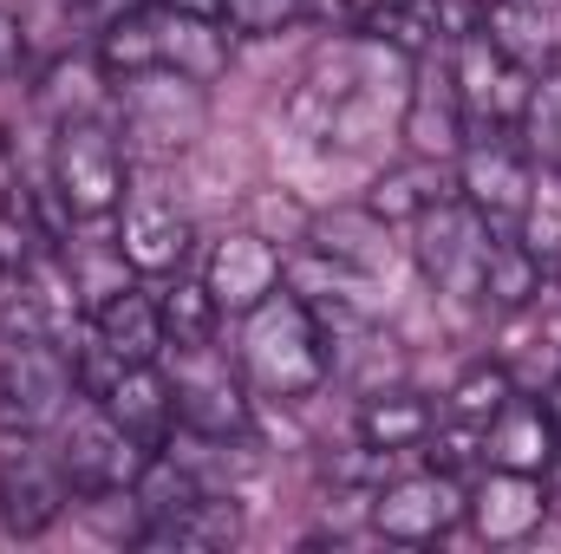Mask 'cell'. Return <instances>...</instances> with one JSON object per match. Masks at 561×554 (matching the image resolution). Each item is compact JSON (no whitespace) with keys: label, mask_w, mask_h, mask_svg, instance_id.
I'll list each match as a JSON object with an SVG mask.
<instances>
[{"label":"cell","mask_w":561,"mask_h":554,"mask_svg":"<svg viewBox=\"0 0 561 554\" xmlns=\"http://www.w3.org/2000/svg\"><path fill=\"white\" fill-rule=\"evenodd\" d=\"M105 412L118 417L144 450H163L176 437V399H170V372L150 359V366H118L99 392H92Z\"/></svg>","instance_id":"ac0fdd59"},{"label":"cell","mask_w":561,"mask_h":554,"mask_svg":"<svg viewBox=\"0 0 561 554\" xmlns=\"http://www.w3.org/2000/svg\"><path fill=\"white\" fill-rule=\"evenodd\" d=\"M236 366H242L249 392L280 399V405L313 399V392L327 385V372H333V359H327V333H320L313 307H307L300 293H287V287H275L268 300H255V307L242 313Z\"/></svg>","instance_id":"7a4b0ae2"},{"label":"cell","mask_w":561,"mask_h":554,"mask_svg":"<svg viewBox=\"0 0 561 554\" xmlns=\"http://www.w3.org/2000/svg\"><path fill=\"white\" fill-rule=\"evenodd\" d=\"M236 542H242V503L222 496V489L190 496L176 516L144 522V535H138V549H170V554H222Z\"/></svg>","instance_id":"ffe728a7"},{"label":"cell","mask_w":561,"mask_h":554,"mask_svg":"<svg viewBox=\"0 0 561 554\" xmlns=\"http://www.w3.org/2000/svg\"><path fill=\"white\" fill-rule=\"evenodd\" d=\"M399 138H405L412 157H437V163H457V150L470 138V118H463V99H457L444 46H431V53L412 59V92H405Z\"/></svg>","instance_id":"5bb4252c"},{"label":"cell","mask_w":561,"mask_h":554,"mask_svg":"<svg viewBox=\"0 0 561 554\" xmlns=\"http://www.w3.org/2000/svg\"><path fill=\"white\" fill-rule=\"evenodd\" d=\"M157 313H163V346H209L216 339V320H222V307L209 300V287L203 280H176L163 275L157 280Z\"/></svg>","instance_id":"f546056e"},{"label":"cell","mask_w":561,"mask_h":554,"mask_svg":"<svg viewBox=\"0 0 561 554\" xmlns=\"http://www.w3.org/2000/svg\"><path fill=\"white\" fill-rule=\"evenodd\" d=\"M516 242H523L542 268H561V203H542V189H536L529 216L516 222Z\"/></svg>","instance_id":"8d00e7d4"},{"label":"cell","mask_w":561,"mask_h":554,"mask_svg":"<svg viewBox=\"0 0 561 554\" xmlns=\"http://www.w3.org/2000/svg\"><path fill=\"white\" fill-rule=\"evenodd\" d=\"M72 503H79V489H72L66 463L53 457V443L13 437V450L0 457V522H7V535H20V542L46 535Z\"/></svg>","instance_id":"8fae6325"},{"label":"cell","mask_w":561,"mask_h":554,"mask_svg":"<svg viewBox=\"0 0 561 554\" xmlns=\"http://www.w3.org/2000/svg\"><path fill=\"white\" fill-rule=\"evenodd\" d=\"M118 249H125V262H131V275L144 280H163L183 268V255H190V216L163 196V189H131L125 203H118Z\"/></svg>","instance_id":"2e32d148"},{"label":"cell","mask_w":561,"mask_h":554,"mask_svg":"<svg viewBox=\"0 0 561 554\" xmlns=\"http://www.w3.org/2000/svg\"><path fill=\"white\" fill-rule=\"evenodd\" d=\"M359 0H300V20H313V26H327V33H353L359 26Z\"/></svg>","instance_id":"74e56055"},{"label":"cell","mask_w":561,"mask_h":554,"mask_svg":"<svg viewBox=\"0 0 561 554\" xmlns=\"http://www.w3.org/2000/svg\"><path fill=\"white\" fill-rule=\"evenodd\" d=\"M542 262L516 242V235H496V249H490V268H483V293H477V307H490V313H523L536 293H542Z\"/></svg>","instance_id":"f1b7e54d"},{"label":"cell","mask_w":561,"mask_h":554,"mask_svg":"<svg viewBox=\"0 0 561 554\" xmlns=\"http://www.w3.org/2000/svg\"><path fill=\"white\" fill-rule=\"evenodd\" d=\"M359 33L379 39V46H392V53H405V59H419V53H431V46H444L437 0H373V7L359 13Z\"/></svg>","instance_id":"83f0119b"},{"label":"cell","mask_w":561,"mask_h":554,"mask_svg":"<svg viewBox=\"0 0 561 554\" xmlns=\"http://www.w3.org/2000/svg\"><path fill=\"white\" fill-rule=\"evenodd\" d=\"M490 249H496V229H490L463 196L424 209L419 222H412V262H419V275L431 280L444 300H463V307H470V300L483 293Z\"/></svg>","instance_id":"9c48e42d"},{"label":"cell","mask_w":561,"mask_h":554,"mask_svg":"<svg viewBox=\"0 0 561 554\" xmlns=\"http://www.w3.org/2000/svg\"><path fill=\"white\" fill-rule=\"evenodd\" d=\"M431 430H437V412H431V399H419L412 385H386V392H366L359 399V437L373 450L405 457V450H424L431 443Z\"/></svg>","instance_id":"484cf974"},{"label":"cell","mask_w":561,"mask_h":554,"mask_svg":"<svg viewBox=\"0 0 561 554\" xmlns=\"http://www.w3.org/2000/svg\"><path fill=\"white\" fill-rule=\"evenodd\" d=\"M483 33L503 59H516L529 79L561 66V0H490Z\"/></svg>","instance_id":"44dd1931"},{"label":"cell","mask_w":561,"mask_h":554,"mask_svg":"<svg viewBox=\"0 0 561 554\" xmlns=\"http://www.w3.org/2000/svg\"><path fill=\"white\" fill-rule=\"evenodd\" d=\"M542 483H549V496L561 503V437H556V457H549V470H542Z\"/></svg>","instance_id":"60d3db41"},{"label":"cell","mask_w":561,"mask_h":554,"mask_svg":"<svg viewBox=\"0 0 561 554\" xmlns=\"http://www.w3.org/2000/svg\"><path fill=\"white\" fill-rule=\"evenodd\" d=\"M150 7H170V13H196V20H222V0H150Z\"/></svg>","instance_id":"ab89813d"},{"label":"cell","mask_w":561,"mask_h":554,"mask_svg":"<svg viewBox=\"0 0 561 554\" xmlns=\"http://www.w3.org/2000/svg\"><path fill=\"white\" fill-rule=\"evenodd\" d=\"M118 143L138 163H176L190 143L209 131V85L176 72V66H150L118 79Z\"/></svg>","instance_id":"3957f363"},{"label":"cell","mask_w":561,"mask_h":554,"mask_svg":"<svg viewBox=\"0 0 561 554\" xmlns=\"http://www.w3.org/2000/svg\"><path fill=\"white\" fill-rule=\"evenodd\" d=\"M405 92H412V59L379 46V39H333L313 53V66L300 72L294 99H287V125L313 150H340L359 157L373 143H386L405 118Z\"/></svg>","instance_id":"6da1fadb"},{"label":"cell","mask_w":561,"mask_h":554,"mask_svg":"<svg viewBox=\"0 0 561 554\" xmlns=\"http://www.w3.org/2000/svg\"><path fill=\"white\" fill-rule=\"evenodd\" d=\"M373 529L386 542H405V549H431L444 542L450 529H463V483L450 470H412V476H392L373 489Z\"/></svg>","instance_id":"30bf717a"},{"label":"cell","mask_w":561,"mask_h":554,"mask_svg":"<svg viewBox=\"0 0 561 554\" xmlns=\"http://www.w3.org/2000/svg\"><path fill=\"white\" fill-rule=\"evenodd\" d=\"M556 437L561 424L549 417L542 399H510L503 412L483 424V463H496V470H529V476H542L549 470V457H556Z\"/></svg>","instance_id":"cb8c5ba5"},{"label":"cell","mask_w":561,"mask_h":554,"mask_svg":"<svg viewBox=\"0 0 561 554\" xmlns=\"http://www.w3.org/2000/svg\"><path fill=\"white\" fill-rule=\"evenodd\" d=\"M53 196L72 222H105L125 203V143L105 118H59L53 131Z\"/></svg>","instance_id":"8992f818"},{"label":"cell","mask_w":561,"mask_h":554,"mask_svg":"<svg viewBox=\"0 0 561 554\" xmlns=\"http://www.w3.org/2000/svg\"><path fill=\"white\" fill-rule=\"evenodd\" d=\"M46 437H53V457L66 463V476H72V489H79V496L131 489V483H138V470L150 463V450H144L138 437L105 412L92 392H79V399L66 405V417H59Z\"/></svg>","instance_id":"52a82bcc"},{"label":"cell","mask_w":561,"mask_h":554,"mask_svg":"<svg viewBox=\"0 0 561 554\" xmlns=\"http://www.w3.org/2000/svg\"><path fill=\"white\" fill-rule=\"evenodd\" d=\"M549 509H556V496H549V483L529 476V470H496V463H483V476L463 489V529H470L477 542H490V549H516V542L542 535Z\"/></svg>","instance_id":"7c38bea8"},{"label":"cell","mask_w":561,"mask_h":554,"mask_svg":"<svg viewBox=\"0 0 561 554\" xmlns=\"http://www.w3.org/2000/svg\"><path fill=\"white\" fill-rule=\"evenodd\" d=\"M157 66H176L190 79H222L229 72V26L222 20H196V13H170L157 7Z\"/></svg>","instance_id":"d4e9b609"},{"label":"cell","mask_w":561,"mask_h":554,"mask_svg":"<svg viewBox=\"0 0 561 554\" xmlns=\"http://www.w3.org/2000/svg\"><path fill=\"white\" fill-rule=\"evenodd\" d=\"M0 216H20V222H39V196L26 183V163H20V143L0 131ZM46 235V229H39Z\"/></svg>","instance_id":"d590c367"},{"label":"cell","mask_w":561,"mask_h":554,"mask_svg":"<svg viewBox=\"0 0 561 554\" xmlns=\"http://www.w3.org/2000/svg\"><path fill=\"white\" fill-rule=\"evenodd\" d=\"M510 399H516V379H510V366L483 359V366H470V372L450 385V405H444V412L457 417V424H477V430H483V424L503 412Z\"/></svg>","instance_id":"1f68e13d"},{"label":"cell","mask_w":561,"mask_h":554,"mask_svg":"<svg viewBox=\"0 0 561 554\" xmlns=\"http://www.w3.org/2000/svg\"><path fill=\"white\" fill-rule=\"evenodd\" d=\"M457 196L496 229V235H516V222L529 216V203H536V163H529V150L516 131H470L463 150H457Z\"/></svg>","instance_id":"ba28073f"},{"label":"cell","mask_w":561,"mask_h":554,"mask_svg":"<svg viewBox=\"0 0 561 554\" xmlns=\"http://www.w3.org/2000/svg\"><path fill=\"white\" fill-rule=\"evenodd\" d=\"M280 287L313 307V320H320L327 339L379 320V280L346 268V262H333V255H320V249H307V242H300V255L280 262Z\"/></svg>","instance_id":"9a60e30c"},{"label":"cell","mask_w":561,"mask_h":554,"mask_svg":"<svg viewBox=\"0 0 561 554\" xmlns=\"http://www.w3.org/2000/svg\"><path fill=\"white\" fill-rule=\"evenodd\" d=\"M450 79H457V99H463L470 131H516L523 99H529V72L516 59H503L490 46V33L450 39Z\"/></svg>","instance_id":"4fadbf2b"},{"label":"cell","mask_w":561,"mask_h":554,"mask_svg":"<svg viewBox=\"0 0 561 554\" xmlns=\"http://www.w3.org/2000/svg\"><path fill=\"white\" fill-rule=\"evenodd\" d=\"M516 138L529 150L536 170L561 176V66L529 79V99H523V118H516Z\"/></svg>","instance_id":"4dcf8cb0"},{"label":"cell","mask_w":561,"mask_h":554,"mask_svg":"<svg viewBox=\"0 0 561 554\" xmlns=\"http://www.w3.org/2000/svg\"><path fill=\"white\" fill-rule=\"evenodd\" d=\"M307 249H320V255H333V262H346V268H359V275H392V262H399V242H392V222H379L366 203H353V209H320L313 222H307Z\"/></svg>","instance_id":"7402d4cb"},{"label":"cell","mask_w":561,"mask_h":554,"mask_svg":"<svg viewBox=\"0 0 561 554\" xmlns=\"http://www.w3.org/2000/svg\"><path fill=\"white\" fill-rule=\"evenodd\" d=\"M99 72H105L99 59H59L46 92H39V105L53 118H99Z\"/></svg>","instance_id":"836d02e7"},{"label":"cell","mask_w":561,"mask_h":554,"mask_svg":"<svg viewBox=\"0 0 561 554\" xmlns=\"http://www.w3.org/2000/svg\"><path fill=\"white\" fill-rule=\"evenodd\" d=\"M294 20H300V0H222V26L242 39H275Z\"/></svg>","instance_id":"e575fe53"},{"label":"cell","mask_w":561,"mask_h":554,"mask_svg":"<svg viewBox=\"0 0 561 554\" xmlns=\"http://www.w3.org/2000/svg\"><path fill=\"white\" fill-rule=\"evenodd\" d=\"M280 262H287V255H280L262 229L222 235V242L209 249V262H203V287H209V300L222 307V320H242L255 300H268L280 287Z\"/></svg>","instance_id":"e0dca14e"},{"label":"cell","mask_w":561,"mask_h":554,"mask_svg":"<svg viewBox=\"0 0 561 554\" xmlns=\"http://www.w3.org/2000/svg\"><path fill=\"white\" fill-rule=\"evenodd\" d=\"M7 339H53L46 333V300H39V275L26 268H0V346Z\"/></svg>","instance_id":"d6a6232c"},{"label":"cell","mask_w":561,"mask_h":554,"mask_svg":"<svg viewBox=\"0 0 561 554\" xmlns=\"http://www.w3.org/2000/svg\"><path fill=\"white\" fill-rule=\"evenodd\" d=\"M163 372H170V399H176V430L183 437L249 443V430H255L249 379L216 339L209 346H163Z\"/></svg>","instance_id":"277c9868"},{"label":"cell","mask_w":561,"mask_h":554,"mask_svg":"<svg viewBox=\"0 0 561 554\" xmlns=\"http://www.w3.org/2000/svg\"><path fill=\"white\" fill-rule=\"evenodd\" d=\"M92 326V346H105L118 366H150L163 359V313H157V287H118L112 300H99L85 313Z\"/></svg>","instance_id":"d6986e66"},{"label":"cell","mask_w":561,"mask_h":554,"mask_svg":"<svg viewBox=\"0 0 561 554\" xmlns=\"http://www.w3.org/2000/svg\"><path fill=\"white\" fill-rule=\"evenodd\" d=\"M327 359H333L340 379H353L359 399L399 385V372H405V353H399L392 333H379V320H373V326H353V333H333V339H327Z\"/></svg>","instance_id":"4316f807"},{"label":"cell","mask_w":561,"mask_h":554,"mask_svg":"<svg viewBox=\"0 0 561 554\" xmlns=\"http://www.w3.org/2000/svg\"><path fill=\"white\" fill-rule=\"evenodd\" d=\"M20 72H26V26L20 13L0 7V79H20Z\"/></svg>","instance_id":"f35d334b"},{"label":"cell","mask_w":561,"mask_h":554,"mask_svg":"<svg viewBox=\"0 0 561 554\" xmlns=\"http://www.w3.org/2000/svg\"><path fill=\"white\" fill-rule=\"evenodd\" d=\"M457 196V170L450 163H437V157H399V163H386L379 176H373V189H366V209L379 216V222H419L424 209H437V203H450Z\"/></svg>","instance_id":"603a6c76"},{"label":"cell","mask_w":561,"mask_h":554,"mask_svg":"<svg viewBox=\"0 0 561 554\" xmlns=\"http://www.w3.org/2000/svg\"><path fill=\"white\" fill-rule=\"evenodd\" d=\"M79 399V366L59 339L0 346V437H46Z\"/></svg>","instance_id":"5b68a950"}]
</instances>
